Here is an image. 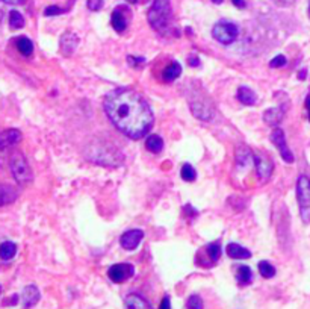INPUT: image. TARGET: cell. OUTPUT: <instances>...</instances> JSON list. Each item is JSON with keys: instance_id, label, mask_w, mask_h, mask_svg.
<instances>
[{"instance_id": "1", "label": "cell", "mask_w": 310, "mask_h": 309, "mask_svg": "<svg viewBox=\"0 0 310 309\" xmlns=\"http://www.w3.org/2000/svg\"><path fill=\"white\" fill-rule=\"evenodd\" d=\"M105 112L115 128L129 138L139 139L153 126V111L139 93L118 88L105 97Z\"/></svg>"}, {"instance_id": "2", "label": "cell", "mask_w": 310, "mask_h": 309, "mask_svg": "<svg viewBox=\"0 0 310 309\" xmlns=\"http://www.w3.org/2000/svg\"><path fill=\"white\" fill-rule=\"evenodd\" d=\"M171 2L170 0H153V5L147 12V19L154 31L165 34L171 26Z\"/></svg>"}, {"instance_id": "3", "label": "cell", "mask_w": 310, "mask_h": 309, "mask_svg": "<svg viewBox=\"0 0 310 309\" xmlns=\"http://www.w3.org/2000/svg\"><path fill=\"white\" fill-rule=\"evenodd\" d=\"M297 200L303 223H310V179L301 174L297 180Z\"/></svg>"}, {"instance_id": "4", "label": "cell", "mask_w": 310, "mask_h": 309, "mask_svg": "<svg viewBox=\"0 0 310 309\" xmlns=\"http://www.w3.org/2000/svg\"><path fill=\"white\" fill-rule=\"evenodd\" d=\"M9 167H11L14 179H16L20 185H26L32 180V170H31L29 164H27L26 158L20 152L12 153L11 161H9Z\"/></svg>"}, {"instance_id": "5", "label": "cell", "mask_w": 310, "mask_h": 309, "mask_svg": "<svg viewBox=\"0 0 310 309\" xmlns=\"http://www.w3.org/2000/svg\"><path fill=\"white\" fill-rule=\"evenodd\" d=\"M237 35H239V27L235 23L227 20L218 21L212 29V37L222 46H229L235 43Z\"/></svg>"}, {"instance_id": "6", "label": "cell", "mask_w": 310, "mask_h": 309, "mask_svg": "<svg viewBox=\"0 0 310 309\" xmlns=\"http://www.w3.org/2000/svg\"><path fill=\"white\" fill-rule=\"evenodd\" d=\"M133 273H135V269L130 264H114V265H110L108 270L109 279L115 284L126 282V280L133 276Z\"/></svg>"}, {"instance_id": "7", "label": "cell", "mask_w": 310, "mask_h": 309, "mask_svg": "<svg viewBox=\"0 0 310 309\" xmlns=\"http://www.w3.org/2000/svg\"><path fill=\"white\" fill-rule=\"evenodd\" d=\"M271 141H273V144L278 149L280 156L283 158V161H285V162L292 164V162L295 161L293 153L291 152V149H289V147H288V144H286V136H285V132L281 131L280 128H277V129L271 134Z\"/></svg>"}, {"instance_id": "8", "label": "cell", "mask_w": 310, "mask_h": 309, "mask_svg": "<svg viewBox=\"0 0 310 309\" xmlns=\"http://www.w3.org/2000/svg\"><path fill=\"white\" fill-rule=\"evenodd\" d=\"M253 161H255V165H256V172H257V176L260 179V182H266L270 180L271 174H273V161H270L266 156H263V154L260 153H253Z\"/></svg>"}, {"instance_id": "9", "label": "cell", "mask_w": 310, "mask_h": 309, "mask_svg": "<svg viewBox=\"0 0 310 309\" xmlns=\"http://www.w3.org/2000/svg\"><path fill=\"white\" fill-rule=\"evenodd\" d=\"M144 238V232L141 229H132L124 232L120 238V244L124 250H135Z\"/></svg>"}, {"instance_id": "10", "label": "cell", "mask_w": 310, "mask_h": 309, "mask_svg": "<svg viewBox=\"0 0 310 309\" xmlns=\"http://www.w3.org/2000/svg\"><path fill=\"white\" fill-rule=\"evenodd\" d=\"M126 6H118L114 12H112V16H110V24L112 27L117 31V32H124L126 29H128V17H126Z\"/></svg>"}, {"instance_id": "11", "label": "cell", "mask_w": 310, "mask_h": 309, "mask_svg": "<svg viewBox=\"0 0 310 309\" xmlns=\"http://www.w3.org/2000/svg\"><path fill=\"white\" fill-rule=\"evenodd\" d=\"M79 44V38L76 34L73 32H65L62 37H61V41H59V47H61V52L62 55L65 56H70V55H73L76 47Z\"/></svg>"}, {"instance_id": "12", "label": "cell", "mask_w": 310, "mask_h": 309, "mask_svg": "<svg viewBox=\"0 0 310 309\" xmlns=\"http://www.w3.org/2000/svg\"><path fill=\"white\" fill-rule=\"evenodd\" d=\"M39 290L35 285H27L23 290V306L26 309H31L32 306H35L39 302Z\"/></svg>"}, {"instance_id": "13", "label": "cell", "mask_w": 310, "mask_h": 309, "mask_svg": "<svg viewBox=\"0 0 310 309\" xmlns=\"http://www.w3.org/2000/svg\"><path fill=\"white\" fill-rule=\"evenodd\" d=\"M21 139V132L17 129H8L3 134H0V150L8 149L14 144L20 143Z\"/></svg>"}, {"instance_id": "14", "label": "cell", "mask_w": 310, "mask_h": 309, "mask_svg": "<svg viewBox=\"0 0 310 309\" xmlns=\"http://www.w3.org/2000/svg\"><path fill=\"white\" fill-rule=\"evenodd\" d=\"M17 197H18V191L16 187H12L9 184H0V206L16 202Z\"/></svg>"}, {"instance_id": "15", "label": "cell", "mask_w": 310, "mask_h": 309, "mask_svg": "<svg viewBox=\"0 0 310 309\" xmlns=\"http://www.w3.org/2000/svg\"><path fill=\"white\" fill-rule=\"evenodd\" d=\"M126 309H151V306L148 305V302L141 297L139 294H129L128 297H126Z\"/></svg>"}, {"instance_id": "16", "label": "cell", "mask_w": 310, "mask_h": 309, "mask_svg": "<svg viewBox=\"0 0 310 309\" xmlns=\"http://www.w3.org/2000/svg\"><path fill=\"white\" fill-rule=\"evenodd\" d=\"M237 99L242 105H247V106H253V105L257 103L256 93L253 90H250L248 87H239L237 88Z\"/></svg>"}, {"instance_id": "17", "label": "cell", "mask_w": 310, "mask_h": 309, "mask_svg": "<svg viewBox=\"0 0 310 309\" xmlns=\"http://www.w3.org/2000/svg\"><path fill=\"white\" fill-rule=\"evenodd\" d=\"M227 255L232 259H248L251 258V251L236 243H230L227 246Z\"/></svg>"}, {"instance_id": "18", "label": "cell", "mask_w": 310, "mask_h": 309, "mask_svg": "<svg viewBox=\"0 0 310 309\" xmlns=\"http://www.w3.org/2000/svg\"><path fill=\"white\" fill-rule=\"evenodd\" d=\"M285 117V109L283 108H271L263 114V120L270 126H277Z\"/></svg>"}, {"instance_id": "19", "label": "cell", "mask_w": 310, "mask_h": 309, "mask_svg": "<svg viewBox=\"0 0 310 309\" xmlns=\"http://www.w3.org/2000/svg\"><path fill=\"white\" fill-rule=\"evenodd\" d=\"M191 111H192V114L197 117V118H200V120H204V121H209L210 118H212V111H210L204 103L201 102H194L191 103Z\"/></svg>"}, {"instance_id": "20", "label": "cell", "mask_w": 310, "mask_h": 309, "mask_svg": "<svg viewBox=\"0 0 310 309\" xmlns=\"http://www.w3.org/2000/svg\"><path fill=\"white\" fill-rule=\"evenodd\" d=\"M180 75H182V65H180L177 61L171 62L170 65H168V67L164 70V73H162L165 82H173V80H176Z\"/></svg>"}, {"instance_id": "21", "label": "cell", "mask_w": 310, "mask_h": 309, "mask_svg": "<svg viewBox=\"0 0 310 309\" xmlns=\"http://www.w3.org/2000/svg\"><path fill=\"white\" fill-rule=\"evenodd\" d=\"M17 253V244L12 241H5L0 244V259L9 261Z\"/></svg>"}, {"instance_id": "22", "label": "cell", "mask_w": 310, "mask_h": 309, "mask_svg": "<svg viewBox=\"0 0 310 309\" xmlns=\"http://www.w3.org/2000/svg\"><path fill=\"white\" fill-rule=\"evenodd\" d=\"M16 44H17L18 52L23 56H31L32 55V52H34V43L27 37H18L17 41H16Z\"/></svg>"}, {"instance_id": "23", "label": "cell", "mask_w": 310, "mask_h": 309, "mask_svg": "<svg viewBox=\"0 0 310 309\" xmlns=\"http://www.w3.org/2000/svg\"><path fill=\"white\" fill-rule=\"evenodd\" d=\"M146 147L153 153H161L164 149V139L159 135H150L146 139Z\"/></svg>"}, {"instance_id": "24", "label": "cell", "mask_w": 310, "mask_h": 309, "mask_svg": "<svg viewBox=\"0 0 310 309\" xmlns=\"http://www.w3.org/2000/svg\"><path fill=\"white\" fill-rule=\"evenodd\" d=\"M236 277H237V282L241 284V285H248V284L253 282V271L250 270V267L241 265V267L237 269Z\"/></svg>"}, {"instance_id": "25", "label": "cell", "mask_w": 310, "mask_h": 309, "mask_svg": "<svg viewBox=\"0 0 310 309\" xmlns=\"http://www.w3.org/2000/svg\"><path fill=\"white\" fill-rule=\"evenodd\" d=\"M251 159H253V153H251L250 149H247L244 146H239L236 149V162H237V165H247Z\"/></svg>"}, {"instance_id": "26", "label": "cell", "mask_w": 310, "mask_h": 309, "mask_svg": "<svg viewBox=\"0 0 310 309\" xmlns=\"http://www.w3.org/2000/svg\"><path fill=\"white\" fill-rule=\"evenodd\" d=\"M259 271H260L262 277L271 279V277L275 276V267L268 261H260L259 262Z\"/></svg>"}, {"instance_id": "27", "label": "cell", "mask_w": 310, "mask_h": 309, "mask_svg": "<svg viewBox=\"0 0 310 309\" xmlns=\"http://www.w3.org/2000/svg\"><path fill=\"white\" fill-rule=\"evenodd\" d=\"M9 26L12 29H21L24 26V19L18 11H11L9 12Z\"/></svg>"}, {"instance_id": "28", "label": "cell", "mask_w": 310, "mask_h": 309, "mask_svg": "<svg viewBox=\"0 0 310 309\" xmlns=\"http://www.w3.org/2000/svg\"><path fill=\"white\" fill-rule=\"evenodd\" d=\"M206 251H207L209 258L212 259L214 262H217L219 259V256H221V244L218 241L217 243H210V244H207Z\"/></svg>"}, {"instance_id": "29", "label": "cell", "mask_w": 310, "mask_h": 309, "mask_svg": "<svg viewBox=\"0 0 310 309\" xmlns=\"http://www.w3.org/2000/svg\"><path fill=\"white\" fill-rule=\"evenodd\" d=\"M180 176L183 180H186V182H192L195 180L197 177V172H195V168L191 165V164H185L182 167V172H180Z\"/></svg>"}, {"instance_id": "30", "label": "cell", "mask_w": 310, "mask_h": 309, "mask_svg": "<svg viewBox=\"0 0 310 309\" xmlns=\"http://www.w3.org/2000/svg\"><path fill=\"white\" fill-rule=\"evenodd\" d=\"M186 309H203V300L200 296H197V294H194V296H191L186 302Z\"/></svg>"}, {"instance_id": "31", "label": "cell", "mask_w": 310, "mask_h": 309, "mask_svg": "<svg viewBox=\"0 0 310 309\" xmlns=\"http://www.w3.org/2000/svg\"><path fill=\"white\" fill-rule=\"evenodd\" d=\"M67 11H68L67 8H59L56 5H50L44 9V16L46 17H55V16H61V14H64Z\"/></svg>"}, {"instance_id": "32", "label": "cell", "mask_w": 310, "mask_h": 309, "mask_svg": "<svg viewBox=\"0 0 310 309\" xmlns=\"http://www.w3.org/2000/svg\"><path fill=\"white\" fill-rule=\"evenodd\" d=\"M286 58L283 55H277L274 59H271V62H270V67L271 68H280V67H285L286 65Z\"/></svg>"}, {"instance_id": "33", "label": "cell", "mask_w": 310, "mask_h": 309, "mask_svg": "<svg viewBox=\"0 0 310 309\" xmlns=\"http://www.w3.org/2000/svg\"><path fill=\"white\" fill-rule=\"evenodd\" d=\"M87 6L90 11H100L103 8V0H87Z\"/></svg>"}, {"instance_id": "34", "label": "cell", "mask_w": 310, "mask_h": 309, "mask_svg": "<svg viewBox=\"0 0 310 309\" xmlns=\"http://www.w3.org/2000/svg\"><path fill=\"white\" fill-rule=\"evenodd\" d=\"M128 62H129V65H132V67H138V65H141V64H144L146 59H144V58H135V56H128Z\"/></svg>"}, {"instance_id": "35", "label": "cell", "mask_w": 310, "mask_h": 309, "mask_svg": "<svg viewBox=\"0 0 310 309\" xmlns=\"http://www.w3.org/2000/svg\"><path fill=\"white\" fill-rule=\"evenodd\" d=\"M159 309H171V300H170V297L165 296L162 299V303H161V308Z\"/></svg>"}, {"instance_id": "36", "label": "cell", "mask_w": 310, "mask_h": 309, "mask_svg": "<svg viewBox=\"0 0 310 309\" xmlns=\"http://www.w3.org/2000/svg\"><path fill=\"white\" fill-rule=\"evenodd\" d=\"M273 2L278 6H291V5H293L295 0H273Z\"/></svg>"}, {"instance_id": "37", "label": "cell", "mask_w": 310, "mask_h": 309, "mask_svg": "<svg viewBox=\"0 0 310 309\" xmlns=\"http://www.w3.org/2000/svg\"><path fill=\"white\" fill-rule=\"evenodd\" d=\"M188 62H189L191 67H199V65H200V59L197 58V56H189V58H188Z\"/></svg>"}, {"instance_id": "38", "label": "cell", "mask_w": 310, "mask_h": 309, "mask_svg": "<svg viewBox=\"0 0 310 309\" xmlns=\"http://www.w3.org/2000/svg\"><path fill=\"white\" fill-rule=\"evenodd\" d=\"M232 2H233V5H235L236 8H241V9H244V8L247 6L245 0H232Z\"/></svg>"}, {"instance_id": "39", "label": "cell", "mask_w": 310, "mask_h": 309, "mask_svg": "<svg viewBox=\"0 0 310 309\" xmlns=\"http://www.w3.org/2000/svg\"><path fill=\"white\" fill-rule=\"evenodd\" d=\"M306 75H307V70H301V72L298 73V79H300V80H304V79L307 77Z\"/></svg>"}, {"instance_id": "40", "label": "cell", "mask_w": 310, "mask_h": 309, "mask_svg": "<svg viewBox=\"0 0 310 309\" xmlns=\"http://www.w3.org/2000/svg\"><path fill=\"white\" fill-rule=\"evenodd\" d=\"M306 105H307V108L310 109V96L307 97V102H306Z\"/></svg>"}, {"instance_id": "41", "label": "cell", "mask_w": 310, "mask_h": 309, "mask_svg": "<svg viewBox=\"0 0 310 309\" xmlns=\"http://www.w3.org/2000/svg\"><path fill=\"white\" fill-rule=\"evenodd\" d=\"M2 2H5V3H14L16 0H2Z\"/></svg>"}, {"instance_id": "42", "label": "cell", "mask_w": 310, "mask_h": 309, "mask_svg": "<svg viewBox=\"0 0 310 309\" xmlns=\"http://www.w3.org/2000/svg\"><path fill=\"white\" fill-rule=\"evenodd\" d=\"M212 2H214V3H218V5H219V3H222V2H224V0H212Z\"/></svg>"}, {"instance_id": "43", "label": "cell", "mask_w": 310, "mask_h": 309, "mask_svg": "<svg viewBox=\"0 0 310 309\" xmlns=\"http://www.w3.org/2000/svg\"><path fill=\"white\" fill-rule=\"evenodd\" d=\"M128 2H129V3H138L139 0H128Z\"/></svg>"}, {"instance_id": "44", "label": "cell", "mask_w": 310, "mask_h": 309, "mask_svg": "<svg viewBox=\"0 0 310 309\" xmlns=\"http://www.w3.org/2000/svg\"><path fill=\"white\" fill-rule=\"evenodd\" d=\"M2 19H3V12L0 11V21H2Z\"/></svg>"}, {"instance_id": "45", "label": "cell", "mask_w": 310, "mask_h": 309, "mask_svg": "<svg viewBox=\"0 0 310 309\" xmlns=\"http://www.w3.org/2000/svg\"><path fill=\"white\" fill-rule=\"evenodd\" d=\"M0 292H2V287H0Z\"/></svg>"}, {"instance_id": "46", "label": "cell", "mask_w": 310, "mask_h": 309, "mask_svg": "<svg viewBox=\"0 0 310 309\" xmlns=\"http://www.w3.org/2000/svg\"><path fill=\"white\" fill-rule=\"evenodd\" d=\"M309 118H310V114H309Z\"/></svg>"}]
</instances>
